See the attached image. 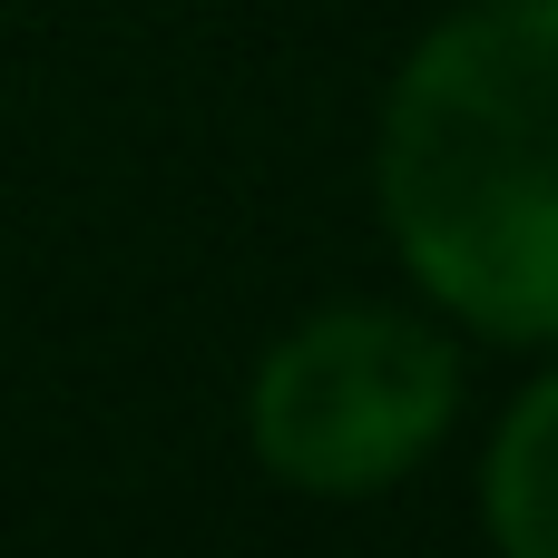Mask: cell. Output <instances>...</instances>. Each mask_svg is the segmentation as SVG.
I'll return each mask as SVG.
<instances>
[{"mask_svg": "<svg viewBox=\"0 0 558 558\" xmlns=\"http://www.w3.org/2000/svg\"><path fill=\"white\" fill-rule=\"evenodd\" d=\"M373 196L451 324L558 343V0H461L412 39L373 137Z\"/></svg>", "mask_w": 558, "mask_h": 558, "instance_id": "1", "label": "cell"}, {"mask_svg": "<svg viewBox=\"0 0 558 558\" xmlns=\"http://www.w3.org/2000/svg\"><path fill=\"white\" fill-rule=\"evenodd\" d=\"M451 422L461 353L412 304H314L245 383V441L294 500H383L441 451Z\"/></svg>", "mask_w": 558, "mask_h": 558, "instance_id": "2", "label": "cell"}, {"mask_svg": "<svg viewBox=\"0 0 558 558\" xmlns=\"http://www.w3.org/2000/svg\"><path fill=\"white\" fill-rule=\"evenodd\" d=\"M481 530L510 558H558V363L500 412V432H490Z\"/></svg>", "mask_w": 558, "mask_h": 558, "instance_id": "3", "label": "cell"}]
</instances>
